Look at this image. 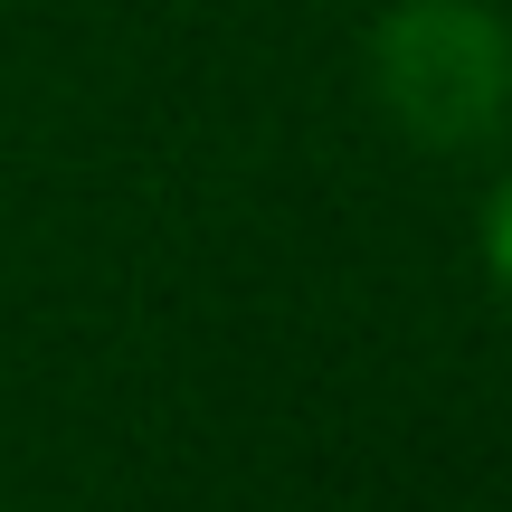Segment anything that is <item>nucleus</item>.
Listing matches in <instances>:
<instances>
[{"mask_svg":"<svg viewBox=\"0 0 512 512\" xmlns=\"http://www.w3.org/2000/svg\"><path fill=\"white\" fill-rule=\"evenodd\" d=\"M370 95L408 143H494L512 124V19L494 0H399L370 19Z\"/></svg>","mask_w":512,"mask_h":512,"instance_id":"obj_1","label":"nucleus"},{"mask_svg":"<svg viewBox=\"0 0 512 512\" xmlns=\"http://www.w3.org/2000/svg\"><path fill=\"white\" fill-rule=\"evenodd\" d=\"M484 275H494V294L512 304V171H503L494 200H484Z\"/></svg>","mask_w":512,"mask_h":512,"instance_id":"obj_2","label":"nucleus"}]
</instances>
